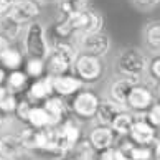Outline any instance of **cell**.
I'll list each match as a JSON object with an SVG mask.
<instances>
[{"label": "cell", "instance_id": "8fae6325", "mask_svg": "<svg viewBox=\"0 0 160 160\" xmlns=\"http://www.w3.org/2000/svg\"><path fill=\"white\" fill-rule=\"evenodd\" d=\"M127 137L132 140L134 144L152 145L153 140L157 139V129L145 121L144 112H142V114H135L134 124H132V127H130V132H129Z\"/></svg>", "mask_w": 160, "mask_h": 160}, {"label": "cell", "instance_id": "4fadbf2b", "mask_svg": "<svg viewBox=\"0 0 160 160\" xmlns=\"http://www.w3.org/2000/svg\"><path fill=\"white\" fill-rule=\"evenodd\" d=\"M27 153L28 152L22 144L18 132H8V130L0 132V157H5L8 160H17L27 155Z\"/></svg>", "mask_w": 160, "mask_h": 160}, {"label": "cell", "instance_id": "30bf717a", "mask_svg": "<svg viewBox=\"0 0 160 160\" xmlns=\"http://www.w3.org/2000/svg\"><path fill=\"white\" fill-rule=\"evenodd\" d=\"M7 13L22 25H27L40 17L41 5L38 0H12Z\"/></svg>", "mask_w": 160, "mask_h": 160}, {"label": "cell", "instance_id": "7a4b0ae2", "mask_svg": "<svg viewBox=\"0 0 160 160\" xmlns=\"http://www.w3.org/2000/svg\"><path fill=\"white\" fill-rule=\"evenodd\" d=\"M147 61H149V56L145 55L144 50L135 48V46H127L116 55L114 68L119 76L130 78L134 81H144Z\"/></svg>", "mask_w": 160, "mask_h": 160}, {"label": "cell", "instance_id": "d6a6232c", "mask_svg": "<svg viewBox=\"0 0 160 160\" xmlns=\"http://www.w3.org/2000/svg\"><path fill=\"white\" fill-rule=\"evenodd\" d=\"M158 2L160 0H130V3L140 12H152L158 7Z\"/></svg>", "mask_w": 160, "mask_h": 160}, {"label": "cell", "instance_id": "7c38bea8", "mask_svg": "<svg viewBox=\"0 0 160 160\" xmlns=\"http://www.w3.org/2000/svg\"><path fill=\"white\" fill-rule=\"evenodd\" d=\"M41 106L45 108L46 114H48V121H50V127H56L58 124H61L64 119H68L71 116V111H69V104L64 101V98L61 96H53L46 98Z\"/></svg>", "mask_w": 160, "mask_h": 160}, {"label": "cell", "instance_id": "836d02e7", "mask_svg": "<svg viewBox=\"0 0 160 160\" xmlns=\"http://www.w3.org/2000/svg\"><path fill=\"white\" fill-rule=\"evenodd\" d=\"M12 121H13V114H10V112L0 108V129H7L12 124Z\"/></svg>", "mask_w": 160, "mask_h": 160}, {"label": "cell", "instance_id": "83f0119b", "mask_svg": "<svg viewBox=\"0 0 160 160\" xmlns=\"http://www.w3.org/2000/svg\"><path fill=\"white\" fill-rule=\"evenodd\" d=\"M23 71H25L27 76L32 79L40 78V76L46 74L45 60H41V58H27V61H23Z\"/></svg>", "mask_w": 160, "mask_h": 160}, {"label": "cell", "instance_id": "8992f818", "mask_svg": "<svg viewBox=\"0 0 160 160\" xmlns=\"http://www.w3.org/2000/svg\"><path fill=\"white\" fill-rule=\"evenodd\" d=\"M104 58L92 56L88 53H79L76 55L73 61V69L71 73L76 74L84 84H94L104 76Z\"/></svg>", "mask_w": 160, "mask_h": 160}, {"label": "cell", "instance_id": "9a60e30c", "mask_svg": "<svg viewBox=\"0 0 160 160\" xmlns=\"http://www.w3.org/2000/svg\"><path fill=\"white\" fill-rule=\"evenodd\" d=\"M53 84H51V76L43 74L40 78L33 79L32 82H28L27 89H25V98L30 101L32 104L43 102L46 98L53 96Z\"/></svg>", "mask_w": 160, "mask_h": 160}, {"label": "cell", "instance_id": "f546056e", "mask_svg": "<svg viewBox=\"0 0 160 160\" xmlns=\"http://www.w3.org/2000/svg\"><path fill=\"white\" fill-rule=\"evenodd\" d=\"M145 74H149L150 84H158V79H160V55L158 53H155V55H152L149 58Z\"/></svg>", "mask_w": 160, "mask_h": 160}, {"label": "cell", "instance_id": "277c9868", "mask_svg": "<svg viewBox=\"0 0 160 160\" xmlns=\"http://www.w3.org/2000/svg\"><path fill=\"white\" fill-rule=\"evenodd\" d=\"M82 137V130L76 117L69 116L61 124L55 127V139H53V155H60L78 144Z\"/></svg>", "mask_w": 160, "mask_h": 160}, {"label": "cell", "instance_id": "d4e9b609", "mask_svg": "<svg viewBox=\"0 0 160 160\" xmlns=\"http://www.w3.org/2000/svg\"><path fill=\"white\" fill-rule=\"evenodd\" d=\"M23 61H25V55H23V51H20L18 48H15V46H10L2 55L0 58V64L5 68V69H20Z\"/></svg>", "mask_w": 160, "mask_h": 160}, {"label": "cell", "instance_id": "f35d334b", "mask_svg": "<svg viewBox=\"0 0 160 160\" xmlns=\"http://www.w3.org/2000/svg\"><path fill=\"white\" fill-rule=\"evenodd\" d=\"M0 160H8V158H5V157H0Z\"/></svg>", "mask_w": 160, "mask_h": 160}, {"label": "cell", "instance_id": "d590c367", "mask_svg": "<svg viewBox=\"0 0 160 160\" xmlns=\"http://www.w3.org/2000/svg\"><path fill=\"white\" fill-rule=\"evenodd\" d=\"M10 2H12V0H0V15H3V13H7V12H8Z\"/></svg>", "mask_w": 160, "mask_h": 160}, {"label": "cell", "instance_id": "1f68e13d", "mask_svg": "<svg viewBox=\"0 0 160 160\" xmlns=\"http://www.w3.org/2000/svg\"><path fill=\"white\" fill-rule=\"evenodd\" d=\"M32 106L33 104L27 98L18 99V101H17V106H15V111H13L15 119H18L20 122H27V116H28V112H30Z\"/></svg>", "mask_w": 160, "mask_h": 160}, {"label": "cell", "instance_id": "5b68a950", "mask_svg": "<svg viewBox=\"0 0 160 160\" xmlns=\"http://www.w3.org/2000/svg\"><path fill=\"white\" fill-rule=\"evenodd\" d=\"M73 41L79 53H88L99 58H106L112 50V40L104 30L76 35Z\"/></svg>", "mask_w": 160, "mask_h": 160}, {"label": "cell", "instance_id": "74e56055", "mask_svg": "<svg viewBox=\"0 0 160 160\" xmlns=\"http://www.w3.org/2000/svg\"><path fill=\"white\" fill-rule=\"evenodd\" d=\"M38 2H56V0H38Z\"/></svg>", "mask_w": 160, "mask_h": 160}, {"label": "cell", "instance_id": "9c48e42d", "mask_svg": "<svg viewBox=\"0 0 160 160\" xmlns=\"http://www.w3.org/2000/svg\"><path fill=\"white\" fill-rule=\"evenodd\" d=\"M153 101H157V94H153L152 84H145L144 81H140L130 88L126 99V109L134 114H142L150 108Z\"/></svg>", "mask_w": 160, "mask_h": 160}, {"label": "cell", "instance_id": "ba28073f", "mask_svg": "<svg viewBox=\"0 0 160 160\" xmlns=\"http://www.w3.org/2000/svg\"><path fill=\"white\" fill-rule=\"evenodd\" d=\"M73 99L69 101V111L71 116L76 117V119H84V121H91L96 116L98 106H99V94L94 92L91 89H79L74 96H71Z\"/></svg>", "mask_w": 160, "mask_h": 160}, {"label": "cell", "instance_id": "44dd1931", "mask_svg": "<svg viewBox=\"0 0 160 160\" xmlns=\"http://www.w3.org/2000/svg\"><path fill=\"white\" fill-rule=\"evenodd\" d=\"M130 160H153V150L150 145H139L134 144L130 139L124 140L121 145H117Z\"/></svg>", "mask_w": 160, "mask_h": 160}, {"label": "cell", "instance_id": "6da1fadb", "mask_svg": "<svg viewBox=\"0 0 160 160\" xmlns=\"http://www.w3.org/2000/svg\"><path fill=\"white\" fill-rule=\"evenodd\" d=\"M78 55L73 40H58L50 46V53L45 58V71L50 76L66 74L73 69V61Z\"/></svg>", "mask_w": 160, "mask_h": 160}, {"label": "cell", "instance_id": "ffe728a7", "mask_svg": "<svg viewBox=\"0 0 160 160\" xmlns=\"http://www.w3.org/2000/svg\"><path fill=\"white\" fill-rule=\"evenodd\" d=\"M144 37V45L152 55L160 51V22L158 20H150L142 30Z\"/></svg>", "mask_w": 160, "mask_h": 160}, {"label": "cell", "instance_id": "8d00e7d4", "mask_svg": "<svg viewBox=\"0 0 160 160\" xmlns=\"http://www.w3.org/2000/svg\"><path fill=\"white\" fill-rule=\"evenodd\" d=\"M5 78H7V69L0 64V84H3V82H5Z\"/></svg>", "mask_w": 160, "mask_h": 160}, {"label": "cell", "instance_id": "2e32d148", "mask_svg": "<svg viewBox=\"0 0 160 160\" xmlns=\"http://www.w3.org/2000/svg\"><path fill=\"white\" fill-rule=\"evenodd\" d=\"M86 137L89 140L94 152H101L104 149H109V147L116 145V142H117V135L112 132V129L109 126H101V124H96L89 130V134Z\"/></svg>", "mask_w": 160, "mask_h": 160}, {"label": "cell", "instance_id": "603a6c76", "mask_svg": "<svg viewBox=\"0 0 160 160\" xmlns=\"http://www.w3.org/2000/svg\"><path fill=\"white\" fill-rule=\"evenodd\" d=\"M23 32V25L18 23L15 18H12L8 13L0 15V35L5 37L7 40H10L12 43L17 40H20Z\"/></svg>", "mask_w": 160, "mask_h": 160}, {"label": "cell", "instance_id": "f1b7e54d", "mask_svg": "<svg viewBox=\"0 0 160 160\" xmlns=\"http://www.w3.org/2000/svg\"><path fill=\"white\" fill-rule=\"evenodd\" d=\"M17 101H18V98H17V94L13 91L8 89L5 84H0V108L10 112V114H13Z\"/></svg>", "mask_w": 160, "mask_h": 160}, {"label": "cell", "instance_id": "d6986e66", "mask_svg": "<svg viewBox=\"0 0 160 160\" xmlns=\"http://www.w3.org/2000/svg\"><path fill=\"white\" fill-rule=\"evenodd\" d=\"M94 150L88 137H81L73 149L56 155V160H92Z\"/></svg>", "mask_w": 160, "mask_h": 160}, {"label": "cell", "instance_id": "e0dca14e", "mask_svg": "<svg viewBox=\"0 0 160 160\" xmlns=\"http://www.w3.org/2000/svg\"><path fill=\"white\" fill-rule=\"evenodd\" d=\"M124 109H126V108H124L122 104L116 102V101H112L111 98L101 99L94 119H96V122L101 124V126H111L112 119H114V117L119 114V112H122Z\"/></svg>", "mask_w": 160, "mask_h": 160}, {"label": "cell", "instance_id": "7402d4cb", "mask_svg": "<svg viewBox=\"0 0 160 160\" xmlns=\"http://www.w3.org/2000/svg\"><path fill=\"white\" fill-rule=\"evenodd\" d=\"M134 119H135L134 112L124 109L122 112H119V114L112 119L109 127L112 129V132H114L117 137H127L129 132H130V127H132V124H134Z\"/></svg>", "mask_w": 160, "mask_h": 160}, {"label": "cell", "instance_id": "3957f363", "mask_svg": "<svg viewBox=\"0 0 160 160\" xmlns=\"http://www.w3.org/2000/svg\"><path fill=\"white\" fill-rule=\"evenodd\" d=\"M50 40L46 35V28L38 20H33L23 25L22 32V50L27 58H41L45 60L50 53Z\"/></svg>", "mask_w": 160, "mask_h": 160}, {"label": "cell", "instance_id": "e575fe53", "mask_svg": "<svg viewBox=\"0 0 160 160\" xmlns=\"http://www.w3.org/2000/svg\"><path fill=\"white\" fill-rule=\"evenodd\" d=\"M10 46H12V41L0 35V58H2V55H3V53L7 51L8 48H10Z\"/></svg>", "mask_w": 160, "mask_h": 160}, {"label": "cell", "instance_id": "4316f807", "mask_svg": "<svg viewBox=\"0 0 160 160\" xmlns=\"http://www.w3.org/2000/svg\"><path fill=\"white\" fill-rule=\"evenodd\" d=\"M56 7H58V13L60 18L63 17H69L76 13V12L82 10L84 7H88V0H56Z\"/></svg>", "mask_w": 160, "mask_h": 160}, {"label": "cell", "instance_id": "cb8c5ba5", "mask_svg": "<svg viewBox=\"0 0 160 160\" xmlns=\"http://www.w3.org/2000/svg\"><path fill=\"white\" fill-rule=\"evenodd\" d=\"M28 79L30 78H28L27 73L22 68L20 69H12L7 74V78H5L3 84L7 86L8 89L13 91L15 94H18V92H25L27 86H28Z\"/></svg>", "mask_w": 160, "mask_h": 160}, {"label": "cell", "instance_id": "ac0fdd59", "mask_svg": "<svg viewBox=\"0 0 160 160\" xmlns=\"http://www.w3.org/2000/svg\"><path fill=\"white\" fill-rule=\"evenodd\" d=\"M140 81H134L130 78H124V76H119L117 79H114L109 84L108 88V98H111L112 101H116V102L122 104L124 108H126V99H127V94L130 91V88L134 84H137Z\"/></svg>", "mask_w": 160, "mask_h": 160}, {"label": "cell", "instance_id": "52a82bcc", "mask_svg": "<svg viewBox=\"0 0 160 160\" xmlns=\"http://www.w3.org/2000/svg\"><path fill=\"white\" fill-rule=\"evenodd\" d=\"M63 18L68 20L74 37L76 35H81V33H91V32L104 30L102 13L98 10H94V8H89V7H84L82 10L76 12V13L69 15V17H63Z\"/></svg>", "mask_w": 160, "mask_h": 160}, {"label": "cell", "instance_id": "484cf974", "mask_svg": "<svg viewBox=\"0 0 160 160\" xmlns=\"http://www.w3.org/2000/svg\"><path fill=\"white\" fill-rule=\"evenodd\" d=\"M27 124L30 127L35 129H43V127H50V121H48V114L43 106L33 104L30 108V112L27 116Z\"/></svg>", "mask_w": 160, "mask_h": 160}, {"label": "cell", "instance_id": "4dcf8cb0", "mask_svg": "<svg viewBox=\"0 0 160 160\" xmlns=\"http://www.w3.org/2000/svg\"><path fill=\"white\" fill-rule=\"evenodd\" d=\"M144 117L150 126L158 129V126H160V104H158V101H153L150 108L144 112Z\"/></svg>", "mask_w": 160, "mask_h": 160}, {"label": "cell", "instance_id": "5bb4252c", "mask_svg": "<svg viewBox=\"0 0 160 160\" xmlns=\"http://www.w3.org/2000/svg\"><path fill=\"white\" fill-rule=\"evenodd\" d=\"M51 84H53V92L56 96H61V98H71L74 96L79 89H82L86 84L82 82L76 74H58V76H51Z\"/></svg>", "mask_w": 160, "mask_h": 160}]
</instances>
